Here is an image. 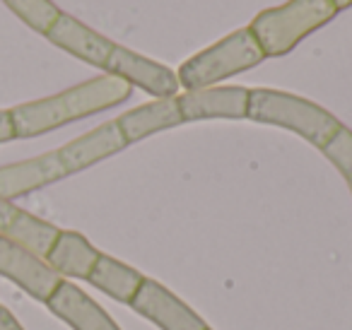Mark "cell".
<instances>
[{
    "label": "cell",
    "instance_id": "7c38bea8",
    "mask_svg": "<svg viewBox=\"0 0 352 330\" xmlns=\"http://www.w3.org/2000/svg\"><path fill=\"white\" fill-rule=\"evenodd\" d=\"M46 306L51 309V314L65 320L73 330H121L116 320L92 296H87L80 287L70 285L65 280L56 287Z\"/></svg>",
    "mask_w": 352,
    "mask_h": 330
},
{
    "label": "cell",
    "instance_id": "52a82bcc",
    "mask_svg": "<svg viewBox=\"0 0 352 330\" xmlns=\"http://www.w3.org/2000/svg\"><path fill=\"white\" fill-rule=\"evenodd\" d=\"M131 306L135 314L152 320L162 330H208L206 320L191 306H186L174 292L150 277H145Z\"/></svg>",
    "mask_w": 352,
    "mask_h": 330
},
{
    "label": "cell",
    "instance_id": "5b68a950",
    "mask_svg": "<svg viewBox=\"0 0 352 330\" xmlns=\"http://www.w3.org/2000/svg\"><path fill=\"white\" fill-rule=\"evenodd\" d=\"M104 70L109 75L126 80L131 87H140L142 92L152 94L157 99H174L179 97V89H182L179 78L171 68L118 44L113 46Z\"/></svg>",
    "mask_w": 352,
    "mask_h": 330
},
{
    "label": "cell",
    "instance_id": "7a4b0ae2",
    "mask_svg": "<svg viewBox=\"0 0 352 330\" xmlns=\"http://www.w3.org/2000/svg\"><path fill=\"white\" fill-rule=\"evenodd\" d=\"M249 118L256 123L287 128L316 147H323L342 128V123L318 104L268 87L249 92Z\"/></svg>",
    "mask_w": 352,
    "mask_h": 330
},
{
    "label": "cell",
    "instance_id": "9a60e30c",
    "mask_svg": "<svg viewBox=\"0 0 352 330\" xmlns=\"http://www.w3.org/2000/svg\"><path fill=\"white\" fill-rule=\"evenodd\" d=\"M102 253L78 232H60L56 243L51 246L49 256L44 258L51 270H56L60 277H78L87 280L92 267L97 265Z\"/></svg>",
    "mask_w": 352,
    "mask_h": 330
},
{
    "label": "cell",
    "instance_id": "8992f818",
    "mask_svg": "<svg viewBox=\"0 0 352 330\" xmlns=\"http://www.w3.org/2000/svg\"><path fill=\"white\" fill-rule=\"evenodd\" d=\"M0 275L15 282L27 294L44 301V304L51 299L56 287L63 282V277L56 270H51L44 258L34 256L25 246L6 236H0Z\"/></svg>",
    "mask_w": 352,
    "mask_h": 330
},
{
    "label": "cell",
    "instance_id": "d6986e66",
    "mask_svg": "<svg viewBox=\"0 0 352 330\" xmlns=\"http://www.w3.org/2000/svg\"><path fill=\"white\" fill-rule=\"evenodd\" d=\"M15 140V123L10 109H0V142Z\"/></svg>",
    "mask_w": 352,
    "mask_h": 330
},
{
    "label": "cell",
    "instance_id": "2e32d148",
    "mask_svg": "<svg viewBox=\"0 0 352 330\" xmlns=\"http://www.w3.org/2000/svg\"><path fill=\"white\" fill-rule=\"evenodd\" d=\"M87 282L92 287H97L99 292L109 294L111 299L121 301V304H131L135 299L138 289L145 282V275H140L138 270H133L131 265L116 261L111 256H99L97 265L92 267Z\"/></svg>",
    "mask_w": 352,
    "mask_h": 330
},
{
    "label": "cell",
    "instance_id": "9c48e42d",
    "mask_svg": "<svg viewBox=\"0 0 352 330\" xmlns=\"http://www.w3.org/2000/svg\"><path fill=\"white\" fill-rule=\"evenodd\" d=\"M65 176L70 174L65 169L63 157H60L58 150L17 162V164L0 166V198H22V195L34 193V190L56 184V181L65 179Z\"/></svg>",
    "mask_w": 352,
    "mask_h": 330
},
{
    "label": "cell",
    "instance_id": "3957f363",
    "mask_svg": "<svg viewBox=\"0 0 352 330\" xmlns=\"http://www.w3.org/2000/svg\"><path fill=\"white\" fill-rule=\"evenodd\" d=\"M338 12L333 0H289L280 8L258 12L249 30L265 56H285L311 32L328 25Z\"/></svg>",
    "mask_w": 352,
    "mask_h": 330
},
{
    "label": "cell",
    "instance_id": "277c9868",
    "mask_svg": "<svg viewBox=\"0 0 352 330\" xmlns=\"http://www.w3.org/2000/svg\"><path fill=\"white\" fill-rule=\"evenodd\" d=\"M265 58L268 56L263 54L256 36L246 27V30L232 32L230 36L208 46L201 54L191 56L186 63H182L176 78H179V85L186 92H193V89L215 87L222 80L234 78L244 70L261 65Z\"/></svg>",
    "mask_w": 352,
    "mask_h": 330
},
{
    "label": "cell",
    "instance_id": "5bb4252c",
    "mask_svg": "<svg viewBox=\"0 0 352 330\" xmlns=\"http://www.w3.org/2000/svg\"><path fill=\"white\" fill-rule=\"evenodd\" d=\"M116 123L123 133V140L131 145V142L145 140V138L155 135L160 131H169V128L182 126L184 116L174 97V99H157V102L131 109L123 116H118Z\"/></svg>",
    "mask_w": 352,
    "mask_h": 330
},
{
    "label": "cell",
    "instance_id": "ac0fdd59",
    "mask_svg": "<svg viewBox=\"0 0 352 330\" xmlns=\"http://www.w3.org/2000/svg\"><path fill=\"white\" fill-rule=\"evenodd\" d=\"M326 160H331L336 164V169L340 171L342 176H352V131L342 126L326 145L321 147Z\"/></svg>",
    "mask_w": 352,
    "mask_h": 330
},
{
    "label": "cell",
    "instance_id": "7402d4cb",
    "mask_svg": "<svg viewBox=\"0 0 352 330\" xmlns=\"http://www.w3.org/2000/svg\"><path fill=\"white\" fill-rule=\"evenodd\" d=\"M345 181H347V186H350V190H352V176H347Z\"/></svg>",
    "mask_w": 352,
    "mask_h": 330
},
{
    "label": "cell",
    "instance_id": "ba28073f",
    "mask_svg": "<svg viewBox=\"0 0 352 330\" xmlns=\"http://www.w3.org/2000/svg\"><path fill=\"white\" fill-rule=\"evenodd\" d=\"M249 92L246 87H206L176 97L184 123L208 118H249Z\"/></svg>",
    "mask_w": 352,
    "mask_h": 330
},
{
    "label": "cell",
    "instance_id": "44dd1931",
    "mask_svg": "<svg viewBox=\"0 0 352 330\" xmlns=\"http://www.w3.org/2000/svg\"><path fill=\"white\" fill-rule=\"evenodd\" d=\"M333 3H336L338 10H342V8H350L352 6V0H333Z\"/></svg>",
    "mask_w": 352,
    "mask_h": 330
},
{
    "label": "cell",
    "instance_id": "4fadbf2b",
    "mask_svg": "<svg viewBox=\"0 0 352 330\" xmlns=\"http://www.w3.org/2000/svg\"><path fill=\"white\" fill-rule=\"evenodd\" d=\"M128 142L123 140V133L116 121H107L97 126L94 131L85 133V135L75 138L73 142L58 147L63 164L68 174H78V171L87 169V166L97 164V162L107 160V157L116 155L126 147Z\"/></svg>",
    "mask_w": 352,
    "mask_h": 330
},
{
    "label": "cell",
    "instance_id": "e0dca14e",
    "mask_svg": "<svg viewBox=\"0 0 352 330\" xmlns=\"http://www.w3.org/2000/svg\"><path fill=\"white\" fill-rule=\"evenodd\" d=\"M27 27H32L34 32H46L51 30L56 20H58L60 10L51 3V0H3Z\"/></svg>",
    "mask_w": 352,
    "mask_h": 330
},
{
    "label": "cell",
    "instance_id": "ffe728a7",
    "mask_svg": "<svg viewBox=\"0 0 352 330\" xmlns=\"http://www.w3.org/2000/svg\"><path fill=\"white\" fill-rule=\"evenodd\" d=\"M0 330H25L20 325V320L6 309V306H0Z\"/></svg>",
    "mask_w": 352,
    "mask_h": 330
},
{
    "label": "cell",
    "instance_id": "30bf717a",
    "mask_svg": "<svg viewBox=\"0 0 352 330\" xmlns=\"http://www.w3.org/2000/svg\"><path fill=\"white\" fill-rule=\"evenodd\" d=\"M46 39L58 49L68 51L75 58L85 60L89 65H97L102 70L107 65L109 56H111L113 46H116L111 39H107L104 34H99L92 27L82 25L80 20H75L73 15H65V12H60L58 20L51 25V30L46 32Z\"/></svg>",
    "mask_w": 352,
    "mask_h": 330
},
{
    "label": "cell",
    "instance_id": "603a6c76",
    "mask_svg": "<svg viewBox=\"0 0 352 330\" xmlns=\"http://www.w3.org/2000/svg\"><path fill=\"white\" fill-rule=\"evenodd\" d=\"M208 330H210V328H208Z\"/></svg>",
    "mask_w": 352,
    "mask_h": 330
},
{
    "label": "cell",
    "instance_id": "6da1fadb",
    "mask_svg": "<svg viewBox=\"0 0 352 330\" xmlns=\"http://www.w3.org/2000/svg\"><path fill=\"white\" fill-rule=\"evenodd\" d=\"M133 87L126 80L116 75H99L82 85L65 89L60 94L46 99H36L30 104L10 109L12 123H15V138H36L51 133L65 123L80 121V118L94 116L104 109L118 107L128 102Z\"/></svg>",
    "mask_w": 352,
    "mask_h": 330
},
{
    "label": "cell",
    "instance_id": "8fae6325",
    "mask_svg": "<svg viewBox=\"0 0 352 330\" xmlns=\"http://www.w3.org/2000/svg\"><path fill=\"white\" fill-rule=\"evenodd\" d=\"M58 234L60 229L56 224L34 217L27 210H20L17 205H12V200L0 198V236L20 243L34 256L46 258Z\"/></svg>",
    "mask_w": 352,
    "mask_h": 330
}]
</instances>
